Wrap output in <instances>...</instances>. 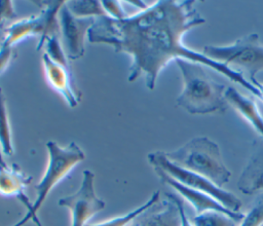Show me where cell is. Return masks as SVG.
<instances>
[{
    "label": "cell",
    "mask_w": 263,
    "mask_h": 226,
    "mask_svg": "<svg viewBox=\"0 0 263 226\" xmlns=\"http://www.w3.org/2000/svg\"><path fill=\"white\" fill-rule=\"evenodd\" d=\"M194 3L192 0H159L121 20L107 15L96 17L87 39L90 43L107 44L116 52L130 55L127 80L133 82L144 75L146 86L151 90L162 69L171 61L183 59L214 69L262 100L260 90L241 73L184 45V35L205 23Z\"/></svg>",
    "instance_id": "6da1fadb"
},
{
    "label": "cell",
    "mask_w": 263,
    "mask_h": 226,
    "mask_svg": "<svg viewBox=\"0 0 263 226\" xmlns=\"http://www.w3.org/2000/svg\"><path fill=\"white\" fill-rule=\"evenodd\" d=\"M182 74L183 89L177 98V106L190 114L223 112L227 108L225 85L208 75L204 66L183 59L175 61Z\"/></svg>",
    "instance_id": "7a4b0ae2"
},
{
    "label": "cell",
    "mask_w": 263,
    "mask_h": 226,
    "mask_svg": "<svg viewBox=\"0 0 263 226\" xmlns=\"http://www.w3.org/2000/svg\"><path fill=\"white\" fill-rule=\"evenodd\" d=\"M174 164L200 175L221 187L231 178L217 143L206 137H195L175 151L164 152Z\"/></svg>",
    "instance_id": "3957f363"
},
{
    "label": "cell",
    "mask_w": 263,
    "mask_h": 226,
    "mask_svg": "<svg viewBox=\"0 0 263 226\" xmlns=\"http://www.w3.org/2000/svg\"><path fill=\"white\" fill-rule=\"evenodd\" d=\"M46 149L48 162L43 177L35 186L37 193L36 199L31 208L27 210L25 216L12 226H23L29 220H33L35 224H38L40 221L37 218V213L50 191L85 158L83 151L75 142H71L67 146L62 147L57 142L48 141L46 143Z\"/></svg>",
    "instance_id": "277c9868"
},
{
    "label": "cell",
    "mask_w": 263,
    "mask_h": 226,
    "mask_svg": "<svg viewBox=\"0 0 263 226\" xmlns=\"http://www.w3.org/2000/svg\"><path fill=\"white\" fill-rule=\"evenodd\" d=\"M202 54L236 72V69L241 74L246 72L255 86L258 81L256 75L263 71V44L257 33L245 35L229 45H205Z\"/></svg>",
    "instance_id": "5b68a950"
},
{
    "label": "cell",
    "mask_w": 263,
    "mask_h": 226,
    "mask_svg": "<svg viewBox=\"0 0 263 226\" xmlns=\"http://www.w3.org/2000/svg\"><path fill=\"white\" fill-rule=\"evenodd\" d=\"M66 1H46L37 16L23 18L12 23L5 30L3 43L13 46L30 36H39L37 50L43 47L45 40L52 36H61L59 12Z\"/></svg>",
    "instance_id": "8992f818"
},
{
    "label": "cell",
    "mask_w": 263,
    "mask_h": 226,
    "mask_svg": "<svg viewBox=\"0 0 263 226\" xmlns=\"http://www.w3.org/2000/svg\"><path fill=\"white\" fill-rule=\"evenodd\" d=\"M147 158L153 167L161 170L179 183L191 189L211 195L217 201L232 212H239L241 208V201L233 193L216 186L214 183L200 175L174 164L166 158L163 151L151 152L147 155Z\"/></svg>",
    "instance_id": "52a82bcc"
},
{
    "label": "cell",
    "mask_w": 263,
    "mask_h": 226,
    "mask_svg": "<svg viewBox=\"0 0 263 226\" xmlns=\"http://www.w3.org/2000/svg\"><path fill=\"white\" fill-rule=\"evenodd\" d=\"M59 205L71 212L72 226H86V223L105 208V201L99 198L95 191L93 173L88 170L83 171L79 189L71 195L60 198Z\"/></svg>",
    "instance_id": "ba28073f"
},
{
    "label": "cell",
    "mask_w": 263,
    "mask_h": 226,
    "mask_svg": "<svg viewBox=\"0 0 263 226\" xmlns=\"http://www.w3.org/2000/svg\"><path fill=\"white\" fill-rule=\"evenodd\" d=\"M95 18H80L74 16L66 6V2L59 12L60 31L63 47L68 60H78L85 52V38Z\"/></svg>",
    "instance_id": "9c48e42d"
},
{
    "label": "cell",
    "mask_w": 263,
    "mask_h": 226,
    "mask_svg": "<svg viewBox=\"0 0 263 226\" xmlns=\"http://www.w3.org/2000/svg\"><path fill=\"white\" fill-rule=\"evenodd\" d=\"M153 170L155 171L156 175L159 177V179L162 183L168 185L174 190H176L185 200H187L192 205L196 215H200V214H203L209 211H216V212H220V213L230 216L233 220H235L238 223H240V221L242 220L245 214H242L240 212L236 213V212H232V211L228 210L227 208H225L223 204H221L219 201H217L211 195L200 192V191H197V190H194V189H191V188L179 183L178 181L174 180L173 178H171L164 172H162L161 170H159L157 167H153Z\"/></svg>",
    "instance_id": "30bf717a"
},
{
    "label": "cell",
    "mask_w": 263,
    "mask_h": 226,
    "mask_svg": "<svg viewBox=\"0 0 263 226\" xmlns=\"http://www.w3.org/2000/svg\"><path fill=\"white\" fill-rule=\"evenodd\" d=\"M137 216L128 226H181L180 212L172 193Z\"/></svg>",
    "instance_id": "8fae6325"
},
{
    "label": "cell",
    "mask_w": 263,
    "mask_h": 226,
    "mask_svg": "<svg viewBox=\"0 0 263 226\" xmlns=\"http://www.w3.org/2000/svg\"><path fill=\"white\" fill-rule=\"evenodd\" d=\"M42 65L46 80L50 86L65 99L69 107H76L80 101V96L71 83L68 67L53 62L45 53L42 54Z\"/></svg>",
    "instance_id": "7c38bea8"
},
{
    "label": "cell",
    "mask_w": 263,
    "mask_h": 226,
    "mask_svg": "<svg viewBox=\"0 0 263 226\" xmlns=\"http://www.w3.org/2000/svg\"><path fill=\"white\" fill-rule=\"evenodd\" d=\"M224 97L227 104L235 109L263 138V116L257 104L234 87H226Z\"/></svg>",
    "instance_id": "4fadbf2b"
},
{
    "label": "cell",
    "mask_w": 263,
    "mask_h": 226,
    "mask_svg": "<svg viewBox=\"0 0 263 226\" xmlns=\"http://www.w3.org/2000/svg\"><path fill=\"white\" fill-rule=\"evenodd\" d=\"M237 188L245 195L263 192V147L251 156L237 180Z\"/></svg>",
    "instance_id": "5bb4252c"
},
{
    "label": "cell",
    "mask_w": 263,
    "mask_h": 226,
    "mask_svg": "<svg viewBox=\"0 0 263 226\" xmlns=\"http://www.w3.org/2000/svg\"><path fill=\"white\" fill-rule=\"evenodd\" d=\"M32 181V177L25 175L16 164L0 165V194L15 196L21 201L28 198L26 188Z\"/></svg>",
    "instance_id": "9a60e30c"
},
{
    "label": "cell",
    "mask_w": 263,
    "mask_h": 226,
    "mask_svg": "<svg viewBox=\"0 0 263 226\" xmlns=\"http://www.w3.org/2000/svg\"><path fill=\"white\" fill-rule=\"evenodd\" d=\"M67 8L70 12L80 18H96L107 15L101 1L93 0H79V1H68L66 2Z\"/></svg>",
    "instance_id": "2e32d148"
},
{
    "label": "cell",
    "mask_w": 263,
    "mask_h": 226,
    "mask_svg": "<svg viewBox=\"0 0 263 226\" xmlns=\"http://www.w3.org/2000/svg\"><path fill=\"white\" fill-rule=\"evenodd\" d=\"M0 149L2 154L11 155L13 153L11 129L8 120L5 97L0 87Z\"/></svg>",
    "instance_id": "e0dca14e"
},
{
    "label": "cell",
    "mask_w": 263,
    "mask_h": 226,
    "mask_svg": "<svg viewBox=\"0 0 263 226\" xmlns=\"http://www.w3.org/2000/svg\"><path fill=\"white\" fill-rule=\"evenodd\" d=\"M159 191L154 192L151 197L144 202L142 205L136 208L135 210L130 211L127 214H124L122 216H118L112 219H109L107 221L101 222V223H97V224H91V225H86V226H128L129 223L137 217L139 216L141 213H143L144 211H146L148 208H150L151 205H153L155 202H157L159 200Z\"/></svg>",
    "instance_id": "ac0fdd59"
},
{
    "label": "cell",
    "mask_w": 263,
    "mask_h": 226,
    "mask_svg": "<svg viewBox=\"0 0 263 226\" xmlns=\"http://www.w3.org/2000/svg\"><path fill=\"white\" fill-rule=\"evenodd\" d=\"M192 223L194 226H238L239 224L230 216L216 211H209L196 215Z\"/></svg>",
    "instance_id": "d6986e66"
},
{
    "label": "cell",
    "mask_w": 263,
    "mask_h": 226,
    "mask_svg": "<svg viewBox=\"0 0 263 226\" xmlns=\"http://www.w3.org/2000/svg\"><path fill=\"white\" fill-rule=\"evenodd\" d=\"M42 48H44V53L48 55L53 62L68 67V59L65 53L60 36H52L47 38Z\"/></svg>",
    "instance_id": "ffe728a7"
},
{
    "label": "cell",
    "mask_w": 263,
    "mask_h": 226,
    "mask_svg": "<svg viewBox=\"0 0 263 226\" xmlns=\"http://www.w3.org/2000/svg\"><path fill=\"white\" fill-rule=\"evenodd\" d=\"M238 226H263V195L256 204L245 214Z\"/></svg>",
    "instance_id": "44dd1931"
},
{
    "label": "cell",
    "mask_w": 263,
    "mask_h": 226,
    "mask_svg": "<svg viewBox=\"0 0 263 226\" xmlns=\"http://www.w3.org/2000/svg\"><path fill=\"white\" fill-rule=\"evenodd\" d=\"M101 4L107 14V16L115 18V20H121L126 17L127 15L125 14L124 10L121 7L120 2L118 1H109V0H104L101 1Z\"/></svg>",
    "instance_id": "7402d4cb"
},
{
    "label": "cell",
    "mask_w": 263,
    "mask_h": 226,
    "mask_svg": "<svg viewBox=\"0 0 263 226\" xmlns=\"http://www.w3.org/2000/svg\"><path fill=\"white\" fill-rule=\"evenodd\" d=\"M15 51L13 46L7 45L3 42L0 44V75L7 69L10 62L13 60Z\"/></svg>",
    "instance_id": "603a6c76"
},
{
    "label": "cell",
    "mask_w": 263,
    "mask_h": 226,
    "mask_svg": "<svg viewBox=\"0 0 263 226\" xmlns=\"http://www.w3.org/2000/svg\"><path fill=\"white\" fill-rule=\"evenodd\" d=\"M16 13L13 8V4L9 0H0V27L4 22L8 20H13Z\"/></svg>",
    "instance_id": "cb8c5ba5"
},
{
    "label": "cell",
    "mask_w": 263,
    "mask_h": 226,
    "mask_svg": "<svg viewBox=\"0 0 263 226\" xmlns=\"http://www.w3.org/2000/svg\"><path fill=\"white\" fill-rule=\"evenodd\" d=\"M173 197L175 199V201L177 202V205H178V209H179V212H180V219H181V226H194L193 223L189 220L186 212H185V209H184V204H183V201L178 197L176 196L175 194H173Z\"/></svg>",
    "instance_id": "d4e9b609"
},
{
    "label": "cell",
    "mask_w": 263,
    "mask_h": 226,
    "mask_svg": "<svg viewBox=\"0 0 263 226\" xmlns=\"http://www.w3.org/2000/svg\"><path fill=\"white\" fill-rule=\"evenodd\" d=\"M0 165H2V166L7 165L6 162H5L4 159H3V154H2V152H1V149H0Z\"/></svg>",
    "instance_id": "484cf974"
}]
</instances>
